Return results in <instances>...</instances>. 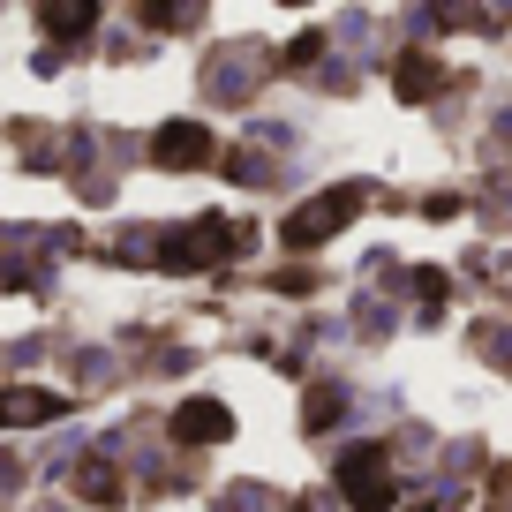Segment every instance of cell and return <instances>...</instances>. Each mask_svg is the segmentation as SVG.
I'll return each instance as SVG.
<instances>
[{"instance_id":"6da1fadb","label":"cell","mask_w":512,"mask_h":512,"mask_svg":"<svg viewBox=\"0 0 512 512\" xmlns=\"http://www.w3.org/2000/svg\"><path fill=\"white\" fill-rule=\"evenodd\" d=\"M241 249H249V226L241 219H189L159 249V264L166 272H211V264H226V256H241Z\"/></svg>"},{"instance_id":"7a4b0ae2","label":"cell","mask_w":512,"mask_h":512,"mask_svg":"<svg viewBox=\"0 0 512 512\" xmlns=\"http://www.w3.org/2000/svg\"><path fill=\"white\" fill-rule=\"evenodd\" d=\"M362 204H369V189H324V196H309V204L279 226V241H287V249H317V241H332Z\"/></svg>"},{"instance_id":"3957f363","label":"cell","mask_w":512,"mask_h":512,"mask_svg":"<svg viewBox=\"0 0 512 512\" xmlns=\"http://www.w3.org/2000/svg\"><path fill=\"white\" fill-rule=\"evenodd\" d=\"M339 497H347L354 512H392V467H384L377 445H354L347 460H339Z\"/></svg>"},{"instance_id":"277c9868","label":"cell","mask_w":512,"mask_h":512,"mask_svg":"<svg viewBox=\"0 0 512 512\" xmlns=\"http://www.w3.org/2000/svg\"><path fill=\"white\" fill-rule=\"evenodd\" d=\"M151 159L174 166V174H189V166H211V159H219V144H211L204 121H166L159 136H151Z\"/></svg>"},{"instance_id":"5b68a950","label":"cell","mask_w":512,"mask_h":512,"mask_svg":"<svg viewBox=\"0 0 512 512\" xmlns=\"http://www.w3.org/2000/svg\"><path fill=\"white\" fill-rule=\"evenodd\" d=\"M68 400L46 384H0V430H38V422H61Z\"/></svg>"},{"instance_id":"8992f818","label":"cell","mask_w":512,"mask_h":512,"mask_svg":"<svg viewBox=\"0 0 512 512\" xmlns=\"http://www.w3.org/2000/svg\"><path fill=\"white\" fill-rule=\"evenodd\" d=\"M174 437L181 445H226V437H234V415H226L219 400H181L174 407Z\"/></svg>"},{"instance_id":"52a82bcc","label":"cell","mask_w":512,"mask_h":512,"mask_svg":"<svg viewBox=\"0 0 512 512\" xmlns=\"http://www.w3.org/2000/svg\"><path fill=\"white\" fill-rule=\"evenodd\" d=\"M437 83H445V68H437L430 53H400V68H392V91H400L407 106H422V98H430Z\"/></svg>"},{"instance_id":"ba28073f","label":"cell","mask_w":512,"mask_h":512,"mask_svg":"<svg viewBox=\"0 0 512 512\" xmlns=\"http://www.w3.org/2000/svg\"><path fill=\"white\" fill-rule=\"evenodd\" d=\"M76 497H91V505H121V475H113L106 460H76Z\"/></svg>"},{"instance_id":"9c48e42d","label":"cell","mask_w":512,"mask_h":512,"mask_svg":"<svg viewBox=\"0 0 512 512\" xmlns=\"http://www.w3.org/2000/svg\"><path fill=\"white\" fill-rule=\"evenodd\" d=\"M38 23H46V31H91L98 8L91 0H53V8H38Z\"/></svg>"},{"instance_id":"30bf717a","label":"cell","mask_w":512,"mask_h":512,"mask_svg":"<svg viewBox=\"0 0 512 512\" xmlns=\"http://www.w3.org/2000/svg\"><path fill=\"white\" fill-rule=\"evenodd\" d=\"M144 23H159V31H189L196 8H144Z\"/></svg>"},{"instance_id":"8fae6325","label":"cell","mask_w":512,"mask_h":512,"mask_svg":"<svg viewBox=\"0 0 512 512\" xmlns=\"http://www.w3.org/2000/svg\"><path fill=\"white\" fill-rule=\"evenodd\" d=\"M317 46H324V38H317V31H309V38H294V53H287V68H309V61H317Z\"/></svg>"}]
</instances>
